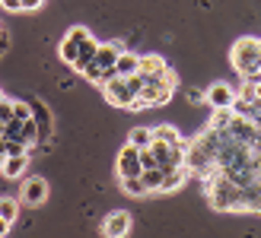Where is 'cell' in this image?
Here are the masks:
<instances>
[{"mask_svg": "<svg viewBox=\"0 0 261 238\" xmlns=\"http://www.w3.org/2000/svg\"><path fill=\"white\" fill-rule=\"evenodd\" d=\"M175 83H178V76L172 70H163L160 76L147 79L143 89L137 92V99L127 105V111H143V108H160V105H166L175 92Z\"/></svg>", "mask_w": 261, "mask_h": 238, "instance_id": "6da1fadb", "label": "cell"}, {"mask_svg": "<svg viewBox=\"0 0 261 238\" xmlns=\"http://www.w3.org/2000/svg\"><path fill=\"white\" fill-rule=\"evenodd\" d=\"M229 64L249 83H261V38H252V35L239 38L229 51Z\"/></svg>", "mask_w": 261, "mask_h": 238, "instance_id": "7a4b0ae2", "label": "cell"}, {"mask_svg": "<svg viewBox=\"0 0 261 238\" xmlns=\"http://www.w3.org/2000/svg\"><path fill=\"white\" fill-rule=\"evenodd\" d=\"M204 194L214 210H239V200H242V188L232 184L226 175H220V171L204 181Z\"/></svg>", "mask_w": 261, "mask_h": 238, "instance_id": "3957f363", "label": "cell"}, {"mask_svg": "<svg viewBox=\"0 0 261 238\" xmlns=\"http://www.w3.org/2000/svg\"><path fill=\"white\" fill-rule=\"evenodd\" d=\"M99 89H102V96H106V102L118 105V108H127V105L137 99V92L143 89V76L140 73H134V76H115V79H109V83L99 86Z\"/></svg>", "mask_w": 261, "mask_h": 238, "instance_id": "277c9868", "label": "cell"}, {"mask_svg": "<svg viewBox=\"0 0 261 238\" xmlns=\"http://www.w3.org/2000/svg\"><path fill=\"white\" fill-rule=\"evenodd\" d=\"M121 45L118 42H109V45H99V51H96V57H93V64L83 70V76L86 79H93V83L99 86V79H102V70H109V67H115V61H118V54H121Z\"/></svg>", "mask_w": 261, "mask_h": 238, "instance_id": "5b68a950", "label": "cell"}, {"mask_svg": "<svg viewBox=\"0 0 261 238\" xmlns=\"http://www.w3.org/2000/svg\"><path fill=\"white\" fill-rule=\"evenodd\" d=\"M115 171H118V178H137L143 165H140V150L124 143V150L118 153V162H115Z\"/></svg>", "mask_w": 261, "mask_h": 238, "instance_id": "8992f818", "label": "cell"}, {"mask_svg": "<svg viewBox=\"0 0 261 238\" xmlns=\"http://www.w3.org/2000/svg\"><path fill=\"white\" fill-rule=\"evenodd\" d=\"M48 200V181L45 178H25L19 191V203L25 206H42Z\"/></svg>", "mask_w": 261, "mask_h": 238, "instance_id": "52a82bcc", "label": "cell"}, {"mask_svg": "<svg viewBox=\"0 0 261 238\" xmlns=\"http://www.w3.org/2000/svg\"><path fill=\"white\" fill-rule=\"evenodd\" d=\"M83 38H89V29L86 25H73V29L64 35V42H61V61L64 64H70L73 67V61H76V51H80V45H83Z\"/></svg>", "mask_w": 261, "mask_h": 238, "instance_id": "ba28073f", "label": "cell"}, {"mask_svg": "<svg viewBox=\"0 0 261 238\" xmlns=\"http://www.w3.org/2000/svg\"><path fill=\"white\" fill-rule=\"evenodd\" d=\"M127 232H130V213H124V210H115L102 219V235L106 238H127Z\"/></svg>", "mask_w": 261, "mask_h": 238, "instance_id": "9c48e42d", "label": "cell"}, {"mask_svg": "<svg viewBox=\"0 0 261 238\" xmlns=\"http://www.w3.org/2000/svg\"><path fill=\"white\" fill-rule=\"evenodd\" d=\"M226 130H229V137L232 140H239V143H245V146H252L255 143V124L249 121V117H239V114H232L229 117V124H226Z\"/></svg>", "mask_w": 261, "mask_h": 238, "instance_id": "30bf717a", "label": "cell"}, {"mask_svg": "<svg viewBox=\"0 0 261 238\" xmlns=\"http://www.w3.org/2000/svg\"><path fill=\"white\" fill-rule=\"evenodd\" d=\"M232 99H236V92H232L226 83H214L211 89L204 92V102L211 105V108H229Z\"/></svg>", "mask_w": 261, "mask_h": 238, "instance_id": "8fae6325", "label": "cell"}, {"mask_svg": "<svg viewBox=\"0 0 261 238\" xmlns=\"http://www.w3.org/2000/svg\"><path fill=\"white\" fill-rule=\"evenodd\" d=\"M25 168H29V153H22V156H7L4 165H0V175L10 178V181H16V178L25 175Z\"/></svg>", "mask_w": 261, "mask_h": 238, "instance_id": "7c38bea8", "label": "cell"}, {"mask_svg": "<svg viewBox=\"0 0 261 238\" xmlns=\"http://www.w3.org/2000/svg\"><path fill=\"white\" fill-rule=\"evenodd\" d=\"M163 70H169V64L160 57V54H140V76H143V83H147V79H153V76H160Z\"/></svg>", "mask_w": 261, "mask_h": 238, "instance_id": "4fadbf2b", "label": "cell"}, {"mask_svg": "<svg viewBox=\"0 0 261 238\" xmlns=\"http://www.w3.org/2000/svg\"><path fill=\"white\" fill-rule=\"evenodd\" d=\"M96 51H99V42L93 35L89 38H83V45H80V51H76V61H73V70L76 73H83L89 64H93V57H96Z\"/></svg>", "mask_w": 261, "mask_h": 238, "instance_id": "5bb4252c", "label": "cell"}, {"mask_svg": "<svg viewBox=\"0 0 261 238\" xmlns=\"http://www.w3.org/2000/svg\"><path fill=\"white\" fill-rule=\"evenodd\" d=\"M239 210H245V213H261V184L252 181L242 188V200H239Z\"/></svg>", "mask_w": 261, "mask_h": 238, "instance_id": "9a60e30c", "label": "cell"}, {"mask_svg": "<svg viewBox=\"0 0 261 238\" xmlns=\"http://www.w3.org/2000/svg\"><path fill=\"white\" fill-rule=\"evenodd\" d=\"M115 70H118V76H134L140 70V54H134V51H121L118 61H115Z\"/></svg>", "mask_w": 261, "mask_h": 238, "instance_id": "2e32d148", "label": "cell"}, {"mask_svg": "<svg viewBox=\"0 0 261 238\" xmlns=\"http://www.w3.org/2000/svg\"><path fill=\"white\" fill-rule=\"evenodd\" d=\"M153 140H163L169 146H181V143H185V137H181L178 127H172V124H156L153 127Z\"/></svg>", "mask_w": 261, "mask_h": 238, "instance_id": "e0dca14e", "label": "cell"}, {"mask_svg": "<svg viewBox=\"0 0 261 238\" xmlns=\"http://www.w3.org/2000/svg\"><path fill=\"white\" fill-rule=\"evenodd\" d=\"M127 143H130V146H137V150H147L150 143H153V127H147V124L134 127V130H130V137H127Z\"/></svg>", "mask_w": 261, "mask_h": 238, "instance_id": "ac0fdd59", "label": "cell"}, {"mask_svg": "<svg viewBox=\"0 0 261 238\" xmlns=\"http://www.w3.org/2000/svg\"><path fill=\"white\" fill-rule=\"evenodd\" d=\"M163 178H166V171L156 165V168H143L140 171V181L147 184V191L153 194V191H163Z\"/></svg>", "mask_w": 261, "mask_h": 238, "instance_id": "d6986e66", "label": "cell"}, {"mask_svg": "<svg viewBox=\"0 0 261 238\" xmlns=\"http://www.w3.org/2000/svg\"><path fill=\"white\" fill-rule=\"evenodd\" d=\"M185 175H188V168L166 171V178H163V191H160V194H172V191H178L181 184H185Z\"/></svg>", "mask_w": 261, "mask_h": 238, "instance_id": "ffe728a7", "label": "cell"}, {"mask_svg": "<svg viewBox=\"0 0 261 238\" xmlns=\"http://www.w3.org/2000/svg\"><path fill=\"white\" fill-rule=\"evenodd\" d=\"M16 216H19V200H16V197H0V219L13 226Z\"/></svg>", "mask_w": 261, "mask_h": 238, "instance_id": "44dd1931", "label": "cell"}, {"mask_svg": "<svg viewBox=\"0 0 261 238\" xmlns=\"http://www.w3.org/2000/svg\"><path fill=\"white\" fill-rule=\"evenodd\" d=\"M121 191H124L127 197H147V194H150L147 184L140 181V175H137V178H121Z\"/></svg>", "mask_w": 261, "mask_h": 238, "instance_id": "7402d4cb", "label": "cell"}, {"mask_svg": "<svg viewBox=\"0 0 261 238\" xmlns=\"http://www.w3.org/2000/svg\"><path fill=\"white\" fill-rule=\"evenodd\" d=\"M13 117H16V121H29V117H32V105L22 102V99H13Z\"/></svg>", "mask_w": 261, "mask_h": 238, "instance_id": "603a6c76", "label": "cell"}, {"mask_svg": "<svg viewBox=\"0 0 261 238\" xmlns=\"http://www.w3.org/2000/svg\"><path fill=\"white\" fill-rule=\"evenodd\" d=\"M229 117H232V111L229 108H214V117H211V124H207V127H226L229 124Z\"/></svg>", "mask_w": 261, "mask_h": 238, "instance_id": "cb8c5ba5", "label": "cell"}, {"mask_svg": "<svg viewBox=\"0 0 261 238\" xmlns=\"http://www.w3.org/2000/svg\"><path fill=\"white\" fill-rule=\"evenodd\" d=\"M4 153L7 156H22V153H29V146H25L22 140H4Z\"/></svg>", "mask_w": 261, "mask_h": 238, "instance_id": "d4e9b609", "label": "cell"}, {"mask_svg": "<svg viewBox=\"0 0 261 238\" xmlns=\"http://www.w3.org/2000/svg\"><path fill=\"white\" fill-rule=\"evenodd\" d=\"M140 165H143V168H156V159H153L150 146H147V150H140Z\"/></svg>", "mask_w": 261, "mask_h": 238, "instance_id": "484cf974", "label": "cell"}, {"mask_svg": "<svg viewBox=\"0 0 261 238\" xmlns=\"http://www.w3.org/2000/svg\"><path fill=\"white\" fill-rule=\"evenodd\" d=\"M0 7L10 10V13H22V4H19V0H0Z\"/></svg>", "mask_w": 261, "mask_h": 238, "instance_id": "4316f807", "label": "cell"}, {"mask_svg": "<svg viewBox=\"0 0 261 238\" xmlns=\"http://www.w3.org/2000/svg\"><path fill=\"white\" fill-rule=\"evenodd\" d=\"M201 99H204L201 89H188V102H191V105H201Z\"/></svg>", "mask_w": 261, "mask_h": 238, "instance_id": "83f0119b", "label": "cell"}, {"mask_svg": "<svg viewBox=\"0 0 261 238\" xmlns=\"http://www.w3.org/2000/svg\"><path fill=\"white\" fill-rule=\"evenodd\" d=\"M19 4H22V13H25V10H38L45 0H19Z\"/></svg>", "mask_w": 261, "mask_h": 238, "instance_id": "f1b7e54d", "label": "cell"}, {"mask_svg": "<svg viewBox=\"0 0 261 238\" xmlns=\"http://www.w3.org/2000/svg\"><path fill=\"white\" fill-rule=\"evenodd\" d=\"M10 48V32L4 29V32H0V54H4V51Z\"/></svg>", "mask_w": 261, "mask_h": 238, "instance_id": "f546056e", "label": "cell"}, {"mask_svg": "<svg viewBox=\"0 0 261 238\" xmlns=\"http://www.w3.org/2000/svg\"><path fill=\"white\" fill-rule=\"evenodd\" d=\"M7 229H10V222H4V219H0V238L7 235Z\"/></svg>", "mask_w": 261, "mask_h": 238, "instance_id": "4dcf8cb0", "label": "cell"}, {"mask_svg": "<svg viewBox=\"0 0 261 238\" xmlns=\"http://www.w3.org/2000/svg\"><path fill=\"white\" fill-rule=\"evenodd\" d=\"M4 159H7V153H4V137H0V165H4Z\"/></svg>", "mask_w": 261, "mask_h": 238, "instance_id": "1f68e13d", "label": "cell"}, {"mask_svg": "<svg viewBox=\"0 0 261 238\" xmlns=\"http://www.w3.org/2000/svg\"><path fill=\"white\" fill-rule=\"evenodd\" d=\"M255 181H258V184H261V168H258V171H255Z\"/></svg>", "mask_w": 261, "mask_h": 238, "instance_id": "d6a6232c", "label": "cell"}, {"mask_svg": "<svg viewBox=\"0 0 261 238\" xmlns=\"http://www.w3.org/2000/svg\"><path fill=\"white\" fill-rule=\"evenodd\" d=\"M0 32H4V25H0Z\"/></svg>", "mask_w": 261, "mask_h": 238, "instance_id": "836d02e7", "label": "cell"}, {"mask_svg": "<svg viewBox=\"0 0 261 238\" xmlns=\"http://www.w3.org/2000/svg\"><path fill=\"white\" fill-rule=\"evenodd\" d=\"M0 99H4V96H0Z\"/></svg>", "mask_w": 261, "mask_h": 238, "instance_id": "e575fe53", "label": "cell"}]
</instances>
